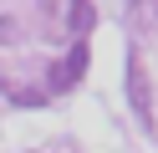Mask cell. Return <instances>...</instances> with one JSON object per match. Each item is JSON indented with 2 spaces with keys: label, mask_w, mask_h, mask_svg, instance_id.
Wrapping results in <instances>:
<instances>
[{
  "label": "cell",
  "mask_w": 158,
  "mask_h": 153,
  "mask_svg": "<svg viewBox=\"0 0 158 153\" xmlns=\"http://www.w3.org/2000/svg\"><path fill=\"white\" fill-rule=\"evenodd\" d=\"M127 102H133L138 122H143L148 133H158V117H153V87H148V66L138 51H127Z\"/></svg>",
  "instance_id": "1"
},
{
  "label": "cell",
  "mask_w": 158,
  "mask_h": 153,
  "mask_svg": "<svg viewBox=\"0 0 158 153\" xmlns=\"http://www.w3.org/2000/svg\"><path fill=\"white\" fill-rule=\"evenodd\" d=\"M82 71H87V41H72V51H66V61L56 66V87H77L82 82Z\"/></svg>",
  "instance_id": "2"
}]
</instances>
